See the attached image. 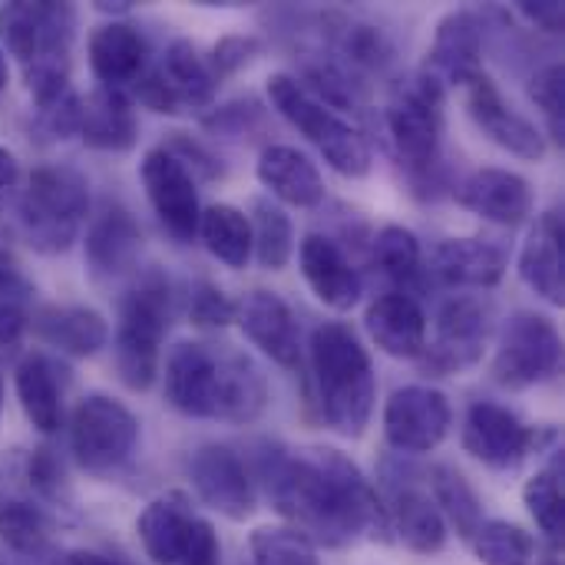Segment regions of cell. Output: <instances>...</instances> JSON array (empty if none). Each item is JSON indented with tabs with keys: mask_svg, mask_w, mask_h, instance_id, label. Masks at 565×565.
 <instances>
[{
	"mask_svg": "<svg viewBox=\"0 0 565 565\" xmlns=\"http://www.w3.org/2000/svg\"><path fill=\"white\" fill-rule=\"evenodd\" d=\"M265 490L278 516L315 546H351L361 536L387 540L391 520L351 457L334 447L278 450L262 467Z\"/></svg>",
	"mask_w": 565,
	"mask_h": 565,
	"instance_id": "obj_1",
	"label": "cell"
},
{
	"mask_svg": "<svg viewBox=\"0 0 565 565\" xmlns=\"http://www.w3.org/2000/svg\"><path fill=\"white\" fill-rule=\"evenodd\" d=\"M166 401L185 417L252 424L268 404V387L245 354L182 341L166 361Z\"/></svg>",
	"mask_w": 565,
	"mask_h": 565,
	"instance_id": "obj_2",
	"label": "cell"
},
{
	"mask_svg": "<svg viewBox=\"0 0 565 565\" xmlns=\"http://www.w3.org/2000/svg\"><path fill=\"white\" fill-rule=\"evenodd\" d=\"M311 371L318 384L321 420L348 440L364 437L377 401V377L367 348L351 324L324 321L321 328H315Z\"/></svg>",
	"mask_w": 565,
	"mask_h": 565,
	"instance_id": "obj_3",
	"label": "cell"
},
{
	"mask_svg": "<svg viewBox=\"0 0 565 565\" xmlns=\"http://www.w3.org/2000/svg\"><path fill=\"white\" fill-rule=\"evenodd\" d=\"M172 321V291L162 271H146L132 281L119 305L116 324V374L129 391H149L159 377L162 338Z\"/></svg>",
	"mask_w": 565,
	"mask_h": 565,
	"instance_id": "obj_4",
	"label": "cell"
},
{
	"mask_svg": "<svg viewBox=\"0 0 565 565\" xmlns=\"http://www.w3.org/2000/svg\"><path fill=\"white\" fill-rule=\"evenodd\" d=\"M89 212L86 175L73 166H40L20 199V222L30 248L40 255L66 252Z\"/></svg>",
	"mask_w": 565,
	"mask_h": 565,
	"instance_id": "obj_5",
	"label": "cell"
},
{
	"mask_svg": "<svg viewBox=\"0 0 565 565\" xmlns=\"http://www.w3.org/2000/svg\"><path fill=\"white\" fill-rule=\"evenodd\" d=\"M268 99L305 139H311L321 149V156L338 175L364 179L371 172L374 159L364 136L354 126H348L338 113H331L328 103H321L301 79L288 73L268 76Z\"/></svg>",
	"mask_w": 565,
	"mask_h": 565,
	"instance_id": "obj_6",
	"label": "cell"
},
{
	"mask_svg": "<svg viewBox=\"0 0 565 565\" xmlns=\"http://www.w3.org/2000/svg\"><path fill=\"white\" fill-rule=\"evenodd\" d=\"M444 89L430 73L407 76L391 103H387V132L397 149V156L411 166L417 175H430L440 166V146H444Z\"/></svg>",
	"mask_w": 565,
	"mask_h": 565,
	"instance_id": "obj_7",
	"label": "cell"
},
{
	"mask_svg": "<svg viewBox=\"0 0 565 565\" xmlns=\"http://www.w3.org/2000/svg\"><path fill=\"white\" fill-rule=\"evenodd\" d=\"M139 444V420L129 407L106 394H89L76 404L70 420V450L93 477L116 473Z\"/></svg>",
	"mask_w": 565,
	"mask_h": 565,
	"instance_id": "obj_8",
	"label": "cell"
},
{
	"mask_svg": "<svg viewBox=\"0 0 565 565\" xmlns=\"http://www.w3.org/2000/svg\"><path fill=\"white\" fill-rule=\"evenodd\" d=\"M563 364V338L559 328L536 311H516L497 344L493 358V377L500 387L526 391L543 381H550Z\"/></svg>",
	"mask_w": 565,
	"mask_h": 565,
	"instance_id": "obj_9",
	"label": "cell"
},
{
	"mask_svg": "<svg viewBox=\"0 0 565 565\" xmlns=\"http://www.w3.org/2000/svg\"><path fill=\"white\" fill-rule=\"evenodd\" d=\"M76 10L53 0L0 3V43L23 66L33 60H70Z\"/></svg>",
	"mask_w": 565,
	"mask_h": 565,
	"instance_id": "obj_10",
	"label": "cell"
},
{
	"mask_svg": "<svg viewBox=\"0 0 565 565\" xmlns=\"http://www.w3.org/2000/svg\"><path fill=\"white\" fill-rule=\"evenodd\" d=\"M546 434L526 427L513 411L493 401H477L463 420V450L487 470L510 473L523 467L530 454L540 450V440Z\"/></svg>",
	"mask_w": 565,
	"mask_h": 565,
	"instance_id": "obj_11",
	"label": "cell"
},
{
	"mask_svg": "<svg viewBox=\"0 0 565 565\" xmlns=\"http://www.w3.org/2000/svg\"><path fill=\"white\" fill-rule=\"evenodd\" d=\"M487 338H490V308L480 298L460 295L440 308L437 334L417 361H424L430 374L450 377L483 361Z\"/></svg>",
	"mask_w": 565,
	"mask_h": 565,
	"instance_id": "obj_12",
	"label": "cell"
},
{
	"mask_svg": "<svg viewBox=\"0 0 565 565\" xmlns=\"http://www.w3.org/2000/svg\"><path fill=\"white\" fill-rule=\"evenodd\" d=\"M450 424H454L450 401L437 387H424V384L401 387L391 394V401L384 407L387 444L411 457L437 450L444 444V437L450 434Z\"/></svg>",
	"mask_w": 565,
	"mask_h": 565,
	"instance_id": "obj_13",
	"label": "cell"
},
{
	"mask_svg": "<svg viewBox=\"0 0 565 565\" xmlns=\"http://www.w3.org/2000/svg\"><path fill=\"white\" fill-rule=\"evenodd\" d=\"M139 175L146 185V199L159 215V222L166 225V232L175 242H192L199 235V218H202L195 175L162 146L142 156Z\"/></svg>",
	"mask_w": 565,
	"mask_h": 565,
	"instance_id": "obj_14",
	"label": "cell"
},
{
	"mask_svg": "<svg viewBox=\"0 0 565 565\" xmlns=\"http://www.w3.org/2000/svg\"><path fill=\"white\" fill-rule=\"evenodd\" d=\"M189 480H192V490L199 493V500L232 520V523H245L252 520L258 500H255V487H252V477L242 463V457L225 447V444H205L192 454L189 460Z\"/></svg>",
	"mask_w": 565,
	"mask_h": 565,
	"instance_id": "obj_15",
	"label": "cell"
},
{
	"mask_svg": "<svg viewBox=\"0 0 565 565\" xmlns=\"http://www.w3.org/2000/svg\"><path fill=\"white\" fill-rule=\"evenodd\" d=\"M463 89H467V109L473 122L483 129V136H490L500 149L530 162H540L546 156V136L507 103V96L500 93V86L487 70L477 79H470Z\"/></svg>",
	"mask_w": 565,
	"mask_h": 565,
	"instance_id": "obj_16",
	"label": "cell"
},
{
	"mask_svg": "<svg viewBox=\"0 0 565 565\" xmlns=\"http://www.w3.org/2000/svg\"><path fill=\"white\" fill-rule=\"evenodd\" d=\"M235 324L278 367H285V371H298L301 367V331H298V321H295L291 308L275 291H265V288L248 291L235 305Z\"/></svg>",
	"mask_w": 565,
	"mask_h": 565,
	"instance_id": "obj_17",
	"label": "cell"
},
{
	"mask_svg": "<svg viewBox=\"0 0 565 565\" xmlns=\"http://www.w3.org/2000/svg\"><path fill=\"white\" fill-rule=\"evenodd\" d=\"M457 202L483 222L516 228L533 215V185L510 169H477L457 185Z\"/></svg>",
	"mask_w": 565,
	"mask_h": 565,
	"instance_id": "obj_18",
	"label": "cell"
},
{
	"mask_svg": "<svg viewBox=\"0 0 565 565\" xmlns=\"http://www.w3.org/2000/svg\"><path fill=\"white\" fill-rule=\"evenodd\" d=\"M424 73H430L440 86H467L483 73V23L473 10H450L437 23Z\"/></svg>",
	"mask_w": 565,
	"mask_h": 565,
	"instance_id": "obj_19",
	"label": "cell"
},
{
	"mask_svg": "<svg viewBox=\"0 0 565 565\" xmlns=\"http://www.w3.org/2000/svg\"><path fill=\"white\" fill-rule=\"evenodd\" d=\"M298 265L301 275L308 281V288L315 291V298L331 308V311H351L361 295H364V281L358 275V268L351 265V258L341 252L338 242L324 238V235H308L298 248Z\"/></svg>",
	"mask_w": 565,
	"mask_h": 565,
	"instance_id": "obj_20",
	"label": "cell"
},
{
	"mask_svg": "<svg viewBox=\"0 0 565 565\" xmlns=\"http://www.w3.org/2000/svg\"><path fill=\"white\" fill-rule=\"evenodd\" d=\"M199 523L202 520L192 513L182 493H166L139 513L136 536L142 543V553L156 565H182L192 550Z\"/></svg>",
	"mask_w": 565,
	"mask_h": 565,
	"instance_id": "obj_21",
	"label": "cell"
},
{
	"mask_svg": "<svg viewBox=\"0 0 565 565\" xmlns=\"http://www.w3.org/2000/svg\"><path fill=\"white\" fill-rule=\"evenodd\" d=\"M86 56H89V70L99 79V86L119 89V93H126V86H132L146 73V66H149L146 40L126 20L99 23L89 33Z\"/></svg>",
	"mask_w": 565,
	"mask_h": 565,
	"instance_id": "obj_22",
	"label": "cell"
},
{
	"mask_svg": "<svg viewBox=\"0 0 565 565\" xmlns=\"http://www.w3.org/2000/svg\"><path fill=\"white\" fill-rule=\"evenodd\" d=\"M364 328L384 354L401 361H417L427 348V318L407 291L374 298L364 311Z\"/></svg>",
	"mask_w": 565,
	"mask_h": 565,
	"instance_id": "obj_23",
	"label": "cell"
},
{
	"mask_svg": "<svg viewBox=\"0 0 565 565\" xmlns=\"http://www.w3.org/2000/svg\"><path fill=\"white\" fill-rule=\"evenodd\" d=\"M563 212L550 209L536 218L530 228L523 252H520V278L526 281L530 291H536L543 301L563 308L565 281H563Z\"/></svg>",
	"mask_w": 565,
	"mask_h": 565,
	"instance_id": "obj_24",
	"label": "cell"
},
{
	"mask_svg": "<svg viewBox=\"0 0 565 565\" xmlns=\"http://www.w3.org/2000/svg\"><path fill=\"white\" fill-rule=\"evenodd\" d=\"M142 232L122 205H106L86 232V265L96 278H122L136 268Z\"/></svg>",
	"mask_w": 565,
	"mask_h": 565,
	"instance_id": "obj_25",
	"label": "cell"
},
{
	"mask_svg": "<svg viewBox=\"0 0 565 565\" xmlns=\"http://www.w3.org/2000/svg\"><path fill=\"white\" fill-rule=\"evenodd\" d=\"M430 271L450 288H493L507 275V252L487 238H444L430 255Z\"/></svg>",
	"mask_w": 565,
	"mask_h": 565,
	"instance_id": "obj_26",
	"label": "cell"
},
{
	"mask_svg": "<svg viewBox=\"0 0 565 565\" xmlns=\"http://www.w3.org/2000/svg\"><path fill=\"white\" fill-rule=\"evenodd\" d=\"M79 139L99 152H126L139 139V119L132 113V99L119 89L96 86L86 99H79Z\"/></svg>",
	"mask_w": 565,
	"mask_h": 565,
	"instance_id": "obj_27",
	"label": "cell"
},
{
	"mask_svg": "<svg viewBox=\"0 0 565 565\" xmlns=\"http://www.w3.org/2000/svg\"><path fill=\"white\" fill-rule=\"evenodd\" d=\"M258 182L285 205L315 209L324 202V179L318 166L295 146H268L258 156Z\"/></svg>",
	"mask_w": 565,
	"mask_h": 565,
	"instance_id": "obj_28",
	"label": "cell"
},
{
	"mask_svg": "<svg viewBox=\"0 0 565 565\" xmlns=\"http://www.w3.org/2000/svg\"><path fill=\"white\" fill-rule=\"evenodd\" d=\"M33 334L70 354V358H93L109 341V324L99 311L83 305H50L33 315Z\"/></svg>",
	"mask_w": 565,
	"mask_h": 565,
	"instance_id": "obj_29",
	"label": "cell"
},
{
	"mask_svg": "<svg viewBox=\"0 0 565 565\" xmlns=\"http://www.w3.org/2000/svg\"><path fill=\"white\" fill-rule=\"evenodd\" d=\"M384 510H387V520H391V533H397V540L411 553H417V556H437L447 546V533L450 530H447L437 503L424 490H417L411 483L394 487L391 503Z\"/></svg>",
	"mask_w": 565,
	"mask_h": 565,
	"instance_id": "obj_30",
	"label": "cell"
},
{
	"mask_svg": "<svg viewBox=\"0 0 565 565\" xmlns=\"http://www.w3.org/2000/svg\"><path fill=\"white\" fill-rule=\"evenodd\" d=\"M13 387H17V401L23 407V417L40 434L60 430V420H63L60 384H56L53 364L43 354H30V358L20 361V367L13 374Z\"/></svg>",
	"mask_w": 565,
	"mask_h": 565,
	"instance_id": "obj_31",
	"label": "cell"
},
{
	"mask_svg": "<svg viewBox=\"0 0 565 565\" xmlns=\"http://www.w3.org/2000/svg\"><path fill=\"white\" fill-rule=\"evenodd\" d=\"M162 79L172 86V93L179 96L182 109H202L215 99V86L218 79L209 70V60L189 43V40H175L162 63H159Z\"/></svg>",
	"mask_w": 565,
	"mask_h": 565,
	"instance_id": "obj_32",
	"label": "cell"
},
{
	"mask_svg": "<svg viewBox=\"0 0 565 565\" xmlns=\"http://www.w3.org/2000/svg\"><path fill=\"white\" fill-rule=\"evenodd\" d=\"M202 245L212 258H218L225 268L242 271L252 258V225L248 215L235 205H209L199 218Z\"/></svg>",
	"mask_w": 565,
	"mask_h": 565,
	"instance_id": "obj_33",
	"label": "cell"
},
{
	"mask_svg": "<svg viewBox=\"0 0 565 565\" xmlns=\"http://www.w3.org/2000/svg\"><path fill=\"white\" fill-rule=\"evenodd\" d=\"M430 490H434V503L447 523V530L454 526L460 540H473V533L483 523V503L477 497V490L470 487V480L447 463H437L430 470Z\"/></svg>",
	"mask_w": 565,
	"mask_h": 565,
	"instance_id": "obj_34",
	"label": "cell"
},
{
	"mask_svg": "<svg viewBox=\"0 0 565 565\" xmlns=\"http://www.w3.org/2000/svg\"><path fill=\"white\" fill-rule=\"evenodd\" d=\"M248 225H252V252L258 265L268 271H281L295 252V228L285 209L275 205L271 199H255Z\"/></svg>",
	"mask_w": 565,
	"mask_h": 565,
	"instance_id": "obj_35",
	"label": "cell"
},
{
	"mask_svg": "<svg viewBox=\"0 0 565 565\" xmlns=\"http://www.w3.org/2000/svg\"><path fill=\"white\" fill-rule=\"evenodd\" d=\"M470 543L483 565H536V540L520 523L483 520Z\"/></svg>",
	"mask_w": 565,
	"mask_h": 565,
	"instance_id": "obj_36",
	"label": "cell"
},
{
	"mask_svg": "<svg viewBox=\"0 0 565 565\" xmlns=\"http://www.w3.org/2000/svg\"><path fill=\"white\" fill-rule=\"evenodd\" d=\"M374 265L381 275H387L397 285H414L424 271V252L411 228L404 225H384L374 235Z\"/></svg>",
	"mask_w": 565,
	"mask_h": 565,
	"instance_id": "obj_37",
	"label": "cell"
},
{
	"mask_svg": "<svg viewBox=\"0 0 565 565\" xmlns=\"http://www.w3.org/2000/svg\"><path fill=\"white\" fill-rule=\"evenodd\" d=\"M523 503L530 510V516L536 520V526L559 543L563 536V457L556 450V457L523 487Z\"/></svg>",
	"mask_w": 565,
	"mask_h": 565,
	"instance_id": "obj_38",
	"label": "cell"
},
{
	"mask_svg": "<svg viewBox=\"0 0 565 565\" xmlns=\"http://www.w3.org/2000/svg\"><path fill=\"white\" fill-rule=\"evenodd\" d=\"M252 565H321L318 546L291 526H262L248 540Z\"/></svg>",
	"mask_w": 565,
	"mask_h": 565,
	"instance_id": "obj_39",
	"label": "cell"
},
{
	"mask_svg": "<svg viewBox=\"0 0 565 565\" xmlns=\"http://www.w3.org/2000/svg\"><path fill=\"white\" fill-rule=\"evenodd\" d=\"M0 540L20 556H43L50 546V520L33 503H20V500L3 503L0 507Z\"/></svg>",
	"mask_w": 565,
	"mask_h": 565,
	"instance_id": "obj_40",
	"label": "cell"
},
{
	"mask_svg": "<svg viewBox=\"0 0 565 565\" xmlns=\"http://www.w3.org/2000/svg\"><path fill=\"white\" fill-rule=\"evenodd\" d=\"M338 46L351 63L371 66V70L387 66L394 56V46L384 36V30H377L371 23H358V20H344V26L338 30Z\"/></svg>",
	"mask_w": 565,
	"mask_h": 565,
	"instance_id": "obj_41",
	"label": "cell"
},
{
	"mask_svg": "<svg viewBox=\"0 0 565 565\" xmlns=\"http://www.w3.org/2000/svg\"><path fill=\"white\" fill-rule=\"evenodd\" d=\"M530 96L533 103L543 109L546 116V126H550V136L563 146L565 136V73L563 63H550L543 66L533 83H530Z\"/></svg>",
	"mask_w": 565,
	"mask_h": 565,
	"instance_id": "obj_42",
	"label": "cell"
},
{
	"mask_svg": "<svg viewBox=\"0 0 565 565\" xmlns=\"http://www.w3.org/2000/svg\"><path fill=\"white\" fill-rule=\"evenodd\" d=\"M189 318L195 328H225L235 321V305L228 301V295L218 285L199 281L189 298Z\"/></svg>",
	"mask_w": 565,
	"mask_h": 565,
	"instance_id": "obj_43",
	"label": "cell"
},
{
	"mask_svg": "<svg viewBox=\"0 0 565 565\" xmlns=\"http://www.w3.org/2000/svg\"><path fill=\"white\" fill-rule=\"evenodd\" d=\"M262 50V40L252 36V33H232V36H222L209 56V70L215 79H225L232 73H238L242 66H248Z\"/></svg>",
	"mask_w": 565,
	"mask_h": 565,
	"instance_id": "obj_44",
	"label": "cell"
},
{
	"mask_svg": "<svg viewBox=\"0 0 565 565\" xmlns=\"http://www.w3.org/2000/svg\"><path fill=\"white\" fill-rule=\"evenodd\" d=\"M36 122L50 139H66L79 129V99L73 89L60 93L56 99L36 106Z\"/></svg>",
	"mask_w": 565,
	"mask_h": 565,
	"instance_id": "obj_45",
	"label": "cell"
},
{
	"mask_svg": "<svg viewBox=\"0 0 565 565\" xmlns=\"http://www.w3.org/2000/svg\"><path fill=\"white\" fill-rule=\"evenodd\" d=\"M132 89V96L139 99V106H146V109H152V113H162V116H179L182 113V103H179V96L172 93V86L162 79V73H159V66H146V73L129 86Z\"/></svg>",
	"mask_w": 565,
	"mask_h": 565,
	"instance_id": "obj_46",
	"label": "cell"
},
{
	"mask_svg": "<svg viewBox=\"0 0 565 565\" xmlns=\"http://www.w3.org/2000/svg\"><path fill=\"white\" fill-rule=\"evenodd\" d=\"M162 149H166L169 156H175L189 172H192V169H199V175H202V179H215V175H222V166L215 162V156H212V152H205L199 142H192V139H189V136H182V132H172V139H169Z\"/></svg>",
	"mask_w": 565,
	"mask_h": 565,
	"instance_id": "obj_47",
	"label": "cell"
},
{
	"mask_svg": "<svg viewBox=\"0 0 565 565\" xmlns=\"http://www.w3.org/2000/svg\"><path fill=\"white\" fill-rule=\"evenodd\" d=\"M26 331V315L20 305L0 301V358L13 354L20 348V338Z\"/></svg>",
	"mask_w": 565,
	"mask_h": 565,
	"instance_id": "obj_48",
	"label": "cell"
},
{
	"mask_svg": "<svg viewBox=\"0 0 565 565\" xmlns=\"http://www.w3.org/2000/svg\"><path fill=\"white\" fill-rule=\"evenodd\" d=\"M516 10H520V17L530 20L533 26H540V30H546V33H563V3H556V0H540V3H520Z\"/></svg>",
	"mask_w": 565,
	"mask_h": 565,
	"instance_id": "obj_49",
	"label": "cell"
},
{
	"mask_svg": "<svg viewBox=\"0 0 565 565\" xmlns=\"http://www.w3.org/2000/svg\"><path fill=\"white\" fill-rule=\"evenodd\" d=\"M23 295H30V285H26V278L17 271L13 258L0 248V301L20 305Z\"/></svg>",
	"mask_w": 565,
	"mask_h": 565,
	"instance_id": "obj_50",
	"label": "cell"
},
{
	"mask_svg": "<svg viewBox=\"0 0 565 565\" xmlns=\"http://www.w3.org/2000/svg\"><path fill=\"white\" fill-rule=\"evenodd\" d=\"M30 477H33V483H36L46 497L56 493V487H60V467L53 463L50 450H36V457H33V463H30Z\"/></svg>",
	"mask_w": 565,
	"mask_h": 565,
	"instance_id": "obj_51",
	"label": "cell"
},
{
	"mask_svg": "<svg viewBox=\"0 0 565 565\" xmlns=\"http://www.w3.org/2000/svg\"><path fill=\"white\" fill-rule=\"evenodd\" d=\"M56 565H119V563H116V559H109V556L89 553V550H70V553H63V556H60V563Z\"/></svg>",
	"mask_w": 565,
	"mask_h": 565,
	"instance_id": "obj_52",
	"label": "cell"
},
{
	"mask_svg": "<svg viewBox=\"0 0 565 565\" xmlns=\"http://www.w3.org/2000/svg\"><path fill=\"white\" fill-rule=\"evenodd\" d=\"M17 172H20V166H17V159H13V152H7V149L0 146V189H10V185L17 182Z\"/></svg>",
	"mask_w": 565,
	"mask_h": 565,
	"instance_id": "obj_53",
	"label": "cell"
},
{
	"mask_svg": "<svg viewBox=\"0 0 565 565\" xmlns=\"http://www.w3.org/2000/svg\"><path fill=\"white\" fill-rule=\"evenodd\" d=\"M7 79H10V66H7V53L0 50V89L7 86Z\"/></svg>",
	"mask_w": 565,
	"mask_h": 565,
	"instance_id": "obj_54",
	"label": "cell"
},
{
	"mask_svg": "<svg viewBox=\"0 0 565 565\" xmlns=\"http://www.w3.org/2000/svg\"><path fill=\"white\" fill-rule=\"evenodd\" d=\"M540 565H559V559H556V556H546Z\"/></svg>",
	"mask_w": 565,
	"mask_h": 565,
	"instance_id": "obj_55",
	"label": "cell"
},
{
	"mask_svg": "<svg viewBox=\"0 0 565 565\" xmlns=\"http://www.w3.org/2000/svg\"><path fill=\"white\" fill-rule=\"evenodd\" d=\"M0 411H3V381H0Z\"/></svg>",
	"mask_w": 565,
	"mask_h": 565,
	"instance_id": "obj_56",
	"label": "cell"
}]
</instances>
